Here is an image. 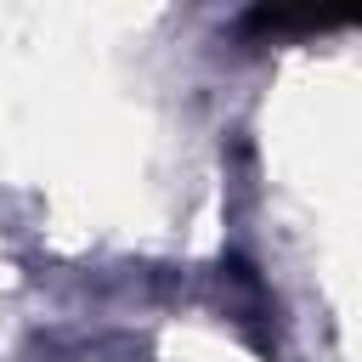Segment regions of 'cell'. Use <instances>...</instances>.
Returning <instances> with one entry per match:
<instances>
[{"mask_svg":"<svg viewBox=\"0 0 362 362\" xmlns=\"http://www.w3.org/2000/svg\"><path fill=\"white\" fill-rule=\"evenodd\" d=\"M260 34H311V28H345L362 23V6H260L243 17Z\"/></svg>","mask_w":362,"mask_h":362,"instance_id":"6da1fadb","label":"cell"}]
</instances>
